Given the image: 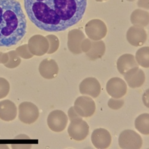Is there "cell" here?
<instances>
[{
  "mask_svg": "<svg viewBox=\"0 0 149 149\" xmlns=\"http://www.w3.org/2000/svg\"><path fill=\"white\" fill-rule=\"evenodd\" d=\"M30 20L49 32L65 31L83 18L87 0H24Z\"/></svg>",
  "mask_w": 149,
  "mask_h": 149,
  "instance_id": "cell-1",
  "label": "cell"
},
{
  "mask_svg": "<svg viewBox=\"0 0 149 149\" xmlns=\"http://www.w3.org/2000/svg\"><path fill=\"white\" fill-rule=\"evenodd\" d=\"M27 32V21L17 0H0V47L17 44Z\"/></svg>",
  "mask_w": 149,
  "mask_h": 149,
  "instance_id": "cell-2",
  "label": "cell"
},
{
  "mask_svg": "<svg viewBox=\"0 0 149 149\" xmlns=\"http://www.w3.org/2000/svg\"><path fill=\"white\" fill-rule=\"evenodd\" d=\"M118 143L119 147L123 149H139L143 146L141 136L131 130L122 131L119 136Z\"/></svg>",
  "mask_w": 149,
  "mask_h": 149,
  "instance_id": "cell-3",
  "label": "cell"
},
{
  "mask_svg": "<svg viewBox=\"0 0 149 149\" xmlns=\"http://www.w3.org/2000/svg\"><path fill=\"white\" fill-rule=\"evenodd\" d=\"M85 31L89 39L93 41H99L106 36L107 28L103 21L95 19L90 20L86 24Z\"/></svg>",
  "mask_w": 149,
  "mask_h": 149,
  "instance_id": "cell-4",
  "label": "cell"
},
{
  "mask_svg": "<svg viewBox=\"0 0 149 149\" xmlns=\"http://www.w3.org/2000/svg\"><path fill=\"white\" fill-rule=\"evenodd\" d=\"M73 107L77 113L82 118L92 116L96 110L95 103L92 98L84 95L76 99Z\"/></svg>",
  "mask_w": 149,
  "mask_h": 149,
  "instance_id": "cell-5",
  "label": "cell"
},
{
  "mask_svg": "<svg viewBox=\"0 0 149 149\" xmlns=\"http://www.w3.org/2000/svg\"><path fill=\"white\" fill-rule=\"evenodd\" d=\"M40 116L39 109L31 102H23L19 106V119L26 124H32L36 122Z\"/></svg>",
  "mask_w": 149,
  "mask_h": 149,
  "instance_id": "cell-6",
  "label": "cell"
},
{
  "mask_svg": "<svg viewBox=\"0 0 149 149\" xmlns=\"http://www.w3.org/2000/svg\"><path fill=\"white\" fill-rule=\"evenodd\" d=\"M68 123V118L63 111L55 110L49 114L47 124L49 128L56 132L63 131Z\"/></svg>",
  "mask_w": 149,
  "mask_h": 149,
  "instance_id": "cell-7",
  "label": "cell"
},
{
  "mask_svg": "<svg viewBox=\"0 0 149 149\" xmlns=\"http://www.w3.org/2000/svg\"><path fill=\"white\" fill-rule=\"evenodd\" d=\"M88 124L82 118L70 122L68 127V134L70 137L77 141L85 140L89 134Z\"/></svg>",
  "mask_w": 149,
  "mask_h": 149,
  "instance_id": "cell-8",
  "label": "cell"
},
{
  "mask_svg": "<svg viewBox=\"0 0 149 149\" xmlns=\"http://www.w3.org/2000/svg\"><path fill=\"white\" fill-rule=\"evenodd\" d=\"M28 48L32 54L41 56L47 53L49 49V42L46 37L36 35L32 36L29 40Z\"/></svg>",
  "mask_w": 149,
  "mask_h": 149,
  "instance_id": "cell-9",
  "label": "cell"
},
{
  "mask_svg": "<svg viewBox=\"0 0 149 149\" xmlns=\"http://www.w3.org/2000/svg\"><path fill=\"white\" fill-rule=\"evenodd\" d=\"M106 91L112 98H120L127 93V85L122 79L114 77L107 81Z\"/></svg>",
  "mask_w": 149,
  "mask_h": 149,
  "instance_id": "cell-10",
  "label": "cell"
},
{
  "mask_svg": "<svg viewBox=\"0 0 149 149\" xmlns=\"http://www.w3.org/2000/svg\"><path fill=\"white\" fill-rule=\"evenodd\" d=\"M79 92L84 95H89L92 98H97L101 93V85L94 77L84 79L79 84Z\"/></svg>",
  "mask_w": 149,
  "mask_h": 149,
  "instance_id": "cell-11",
  "label": "cell"
},
{
  "mask_svg": "<svg viewBox=\"0 0 149 149\" xmlns=\"http://www.w3.org/2000/svg\"><path fill=\"white\" fill-rule=\"evenodd\" d=\"M111 134L104 128L95 129L91 135V142L98 149L107 148L111 143Z\"/></svg>",
  "mask_w": 149,
  "mask_h": 149,
  "instance_id": "cell-12",
  "label": "cell"
},
{
  "mask_svg": "<svg viewBox=\"0 0 149 149\" xmlns=\"http://www.w3.org/2000/svg\"><path fill=\"white\" fill-rule=\"evenodd\" d=\"M123 77L127 84L131 88L141 87L146 80L144 72L139 67L130 69L123 74Z\"/></svg>",
  "mask_w": 149,
  "mask_h": 149,
  "instance_id": "cell-13",
  "label": "cell"
},
{
  "mask_svg": "<svg viewBox=\"0 0 149 149\" xmlns=\"http://www.w3.org/2000/svg\"><path fill=\"white\" fill-rule=\"evenodd\" d=\"M85 38L84 32L79 29H74L68 32V47L69 51L74 54H81V42Z\"/></svg>",
  "mask_w": 149,
  "mask_h": 149,
  "instance_id": "cell-14",
  "label": "cell"
},
{
  "mask_svg": "<svg viewBox=\"0 0 149 149\" xmlns=\"http://www.w3.org/2000/svg\"><path fill=\"white\" fill-rule=\"evenodd\" d=\"M147 32L143 28L132 26L127 32V40L128 42L134 47H141L147 41Z\"/></svg>",
  "mask_w": 149,
  "mask_h": 149,
  "instance_id": "cell-15",
  "label": "cell"
},
{
  "mask_svg": "<svg viewBox=\"0 0 149 149\" xmlns=\"http://www.w3.org/2000/svg\"><path fill=\"white\" fill-rule=\"evenodd\" d=\"M39 72L43 78L52 79L58 75V66L54 60L45 58L41 62L39 66Z\"/></svg>",
  "mask_w": 149,
  "mask_h": 149,
  "instance_id": "cell-16",
  "label": "cell"
},
{
  "mask_svg": "<svg viewBox=\"0 0 149 149\" xmlns=\"http://www.w3.org/2000/svg\"><path fill=\"white\" fill-rule=\"evenodd\" d=\"M17 110L16 104L9 100L0 102V119L9 122L16 119Z\"/></svg>",
  "mask_w": 149,
  "mask_h": 149,
  "instance_id": "cell-17",
  "label": "cell"
},
{
  "mask_svg": "<svg viewBox=\"0 0 149 149\" xmlns=\"http://www.w3.org/2000/svg\"><path fill=\"white\" fill-rule=\"evenodd\" d=\"M116 66L118 72L123 75L130 69L139 67V64L132 54H125L119 57Z\"/></svg>",
  "mask_w": 149,
  "mask_h": 149,
  "instance_id": "cell-18",
  "label": "cell"
},
{
  "mask_svg": "<svg viewBox=\"0 0 149 149\" xmlns=\"http://www.w3.org/2000/svg\"><path fill=\"white\" fill-rule=\"evenodd\" d=\"M105 52L106 45L103 41H91V48L86 55L90 60L94 61L101 58L104 56Z\"/></svg>",
  "mask_w": 149,
  "mask_h": 149,
  "instance_id": "cell-19",
  "label": "cell"
},
{
  "mask_svg": "<svg viewBox=\"0 0 149 149\" xmlns=\"http://www.w3.org/2000/svg\"><path fill=\"white\" fill-rule=\"evenodd\" d=\"M131 22L135 26H147L149 22L148 12L141 9L135 10L131 15Z\"/></svg>",
  "mask_w": 149,
  "mask_h": 149,
  "instance_id": "cell-20",
  "label": "cell"
},
{
  "mask_svg": "<svg viewBox=\"0 0 149 149\" xmlns=\"http://www.w3.org/2000/svg\"><path fill=\"white\" fill-rule=\"evenodd\" d=\"M135 127L141 134H149V114L143 113L139 115L135 120Z\"/></svg>",
  "mask_w": 149,
  "mask_h": 149,
  "instance_id": "cell-21",
  "label": "cell"
},
{
  "mask_svg": "<svg viewBox=\"0 0 149 149\" xmlns=\"http://www.w3.org/2000/svg\"><path fill=\"white\" fill-rule=\"evenodd\" d=\"M135 58L139 65L144 68H149V47H143L136 52Z\"/></svg>",
  "mask_w": 149,
  "mask_h": 149,
  "instance_id": "cell-22",
  "label": "cell"
},
{
  "mask_svg": "<svg viewBox=\"0 0 149 149\" xmlns=\"http://www.w3.org/2000/svg\"><path fill=\"white\" fill-rule=\"evenodd\" d=\"M46 38L49 42V49L47 53L53 54L55 53L59 47V40L58 38L53 35H48Z\"/></svg>",
  "mask_w": 149,
  "mask_h": 149,
  "instance_id": "cell-23",
  "label": "cell"
},
{
  "mask_svg": "<svg viewBox=\"0 0 149 149\" xmlns=\"http://www.w3.org/2000/svg\"><path fill=\"white\" fill-rule=\"evenodd\" d=\"M10 84L3 78H0V99L6 97L10 91Z\"/></svg>",
  "mask_w": 149,
  "mask_h": 149,
  "instance_id": "cell-24",
  "label": "cell"
},
{
  "mask_svg": "<svg viewBox=\"0 0 149 149\" xmlns=\"http://www.w3.org/2000/svg\"><path fill=\"white\" fill-rule=\"evenodd\" d=\"M108 106L112 110H119L122 108L124 104V101L123 99L120 98H110L108 103Z\"/></svg>",
  "mask_w": 149,
  "mask_h": 149,
  "instance_id": "cell-25",
  "label": "cell"
},
{
  "mask_svg": "<svg viewBox=\"0 0 149 149\" xmlns=\"http://www.w3.org/2000/svg\"><path fill=\"white\" fill-rule=\"evenodd\" d=\"M17 52L19 55H20L23 58H31L33 57V54L31 53L29 50V48L27 45H22L17 48Z\"/></svg>",
  "mask_w": 149,
  "mask_h": 149,
  "instance_id": "cell-26",
  "label": "cell"
},
{
  "mask_svg": "<svg viewBox=\"0 0 149 149\" xmlns=\"http://www.w3.org/2000/svg\"><path fill=\"white\" fill-rule=\"evenodd\" d=\"M91 46V41L89 38H85L82 40L81 45L82 52L86 53L89 50Z\"/></svg>",
  "mask_w": 149,
  "mask_h": 149,
  "instance_id": "cell-27",
  "label": "cell"
},
{
  "mask_svg": "<svg viewBox=\"0 0 149 149\" xmlns=\"http://www.w3.org/2000/svg\"><path fill=\"white\" fill-rule=\"evenodd\" d=\"M68 116H69V119L70 122H72L74 120H76L82 118L81 116H80L77 111L74 110L73 107H70V109L68 110Z\"/></svg>",
  "mask_w": 149,
  "mask_h": 149,
  "instance_id": "cell-28",
  "label": "cell"
},
{
  "mask_svg": "<svg viewBox=\"0 0 149 149\" xmlns=\"http://www.w3.org/2000/svg\"><path fill=\"white\" fill-rule=\"evenodd\" d=\"M138 6L146 9H148V0H139Z\"/></svg>",
  "mask_w": 149,
  "mask_h": 149,
  "instance_id": "cell-29",
  "label": "cell"
},
{
  "mask_svg": "<svg viewBox=\"0 0 149 149\" xmlns=\"http://www.w3.org/2000/svg\"><path fill=\"white\" fill-rule=\"evenodd\" d=\"M97 2H103L105 1H107V0H95Z\"/></svg>",
  "mask_w": 149,
  "mask_h": 149,
  "instance_id": "cell-30",
  "label": "cell"
},
{
  "mask_svg": "<svg viewBox=\"0 0 149 149\" xmlns=\"http://www.w3.org/2000/svg\"><path fill=\"white\" fill-rule=\"evenodd\" d=\"M127 1H134V0H127Z\"/></svg>",
  "mask_w": 149,
  "mask_h": 149,
  "instance_id": "cell-31",
  "label": "cell"
}]
</instances>
